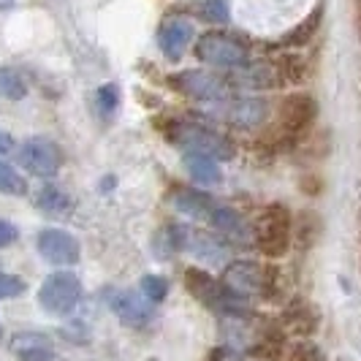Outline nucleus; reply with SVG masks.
<instances>
[{
  "label": "nucleus",
  "mask_w": 361,
  "mask_h": 361,
  "mask_svg": "<svg viewBox=\"0 0 361 361\" xmlns=\"http://www.w3.org/2000/svg\"><path fill=\"white\" fill-rule=\"evenodd\" d=\"M185 169H188V174H190V180L199 182V185H207V188H215L220 185L223 180V171H220V166H217L215 158H209V155H199V152H185Z\"/></svg>",
  "instance_id": "obj_23"
},
{
  "label": "nucleus",
  "mask_w": 361,
  "mask_h": 361,
  "mask_svg": "<svg viewBox=\"0 0 361 361\" xmlns=\"http://www.w3.org/2000/svg\"><path fill=\"white\" fill-rule=\"evenodd\" d=\"M0 95L6 101H22L27 95V85H25V79L14 68L0 66Z\"/></svg>",
  "instance_id": "obj_26"
},
{
  "label": "nucleus",
  "mask_w": 361,
  "mask_h": 361,
  "mask_svg": "<svg viewBox=\"0 0 361 361\" xmlns=\"http://www.w3.org/2000/svg\"><path fill=\"white\" fill-rule=\"evenodd\" d=\"M318 114H321V106H318V98H315L312 92H307V90L288 92V95L277 104V117H274V123L258 133L255 149L269 152V155L296 149L305 139H310L312 128L318 123Z\"/></svg>",
  "instance_id": "obj_1"
},
{
  "label": "nucleus",
  "mask_w": 361,
  "mask_h": 361,
  "mask_svg": "<svg viewBox=\"0 0 361 361\" xmlns=\"http://www.w3.org/2000/svg\"><path fill=\"white\" fill-rule=\"evenodd\" d=\"M25 288H27V286H25V280H22V277L0 271V299H14V296H22Z\"/></svg>",
  "instance_id": "obj_30"
},
{
  "label": "nucleus",
  "mask_w": 361,
  "mask_h": 361,
  "mask_svg": "<svg viewBox=\"0 0 361 361\" xmlns=\"http://www.w3.org/2000/svg\"><path fill=\"white\" fill-rule=\"evenodd\" d=\"M269 111H271V106L267 98H261V95H242V98H236V101L228 104L226 117H228L231 126L261 128V126H267Z\"/></svg>",
  "instance_id": "obj_15"
},
{
  "label": "nucleus",
  "mask_w": 361,
  "mask_h": 361,
  "mask_svg": "<svg viewBox=\"0 0 361 361\" xmlns=\"http://www.w3.org/2000/svg\"><path fill=\"white\" fill-rule=\"evenodd\" d=\"M109 305H111V312H114L123 324L133 326V329L149 324L152 307H155V305L147 302L145 293H136V290H117V293L109 299Z\"/></svg>",
  "instance_id": "obj_14"
},
{
  "label": "nucleus",
  "mask_w": 361,
  "mask_h": 361,
  "mask_svg": "<svg viewBox=\"0 0 361 361\" xmlns=\"http://www.w3.org/2000/svg\"><path fill=\"white\" fill-rule=\"evenodd\" d=\"M142 293L149 305H161L169 296V280L161 274H145L142 277Z\"/></svg>",
  "instance_id": "obj_27"
},
{
  "label": "nucleus",
  "mask_w": 361,
  "mask_h": 361,
  "mask_svg": "<svg viewBox=\"0 0 361 361\" xmlns=\"http://www.w3.org/2000/svg\"><path fill=\"white\" fill-rule=\"evenodd\" d=\"M356 17H359V22H361V0H356Z\"/></svg>",
  "instance_id": "obj_35"
},
{
  "label": "nucleus",
  "mask_w": 361,
  "mask_h": 361,
  "mask_svg": "<svg viewBox=\"0 0 361 361\" xmlns=\"http://www.w3.org/2000/svg\"><path fill=\"white\" fill-rule=\"evenodd\" d=\"M158 128L161 136H166L171 145L182 147L188 152H199V155H209L215 161H231L236 155V147L228 136L217 133L212 128L193 126V123H182V120H161Z\"/></svg>",
  "instance_id": "obj_3"
},
{
  "label": "nucleus",
  "mask_w": 361,
  "mask_h": 361,
  "mask_svg": "<svg viewBox=\"0 0 361 361\" xmlns=\"http://www.w3.org/2000/svg\"><path fill=\"white\" fill-rule=\"evenodd\" d=\"M169 199H171V207L180 215H188L193 217V220H204V217L212 215V209H215L212 196L204 193V190H196V188H174V193Z\"/></svg>",
  "instance_id": "obj_20"
},
{
  "label": "nucleus",
  "mask_w": 361,
  "mask_h": 361,
  "mask_svg": "<svg viewBox=\"0 0 361 361\" xmlns=\"http://www.w3.org/2000/svg\"><path fill=\"white\" fill-rule=\"evenodd\" d=\"M17 236H19L17 226L0 217V250H3V247H8V245H14V242H17Z\"/></svg>",
  "instance_id": "obj_32"
},
{
  "label": "nucleus",
  "mask_w": 361,
  "mask_h": 361,
  "mask_svg": "<svg viewBox=\"0 0 361 361\" xmlns=\"http://www.w3.org/2000/svg\"><path fill=\"white\" fill-rule=\"evenodd\" d=\"M324 14H326V3L321 0L307 17L299 19L290 30H286V33L280 36V47H283V49H302V47L312 44L315 36L321 33V27H324Z\"/></svg>",
  "instance_id": "obj_16"
},
{
  "label": "nucleus",
  "mask_w": 361,
  "mask_h": 361,
  "mask_svg": "<svg viewBox=\"0 0 361 361\" xmlns=\"http://www.w3.org/2000/svg\"><path fill=\"white\" fill-rule=\"evenodd\" d=\"M36 207L47 215H63L71 209V199L57 185H44L36 193Z\"/></svg>",
  "instance_id": "obj_24"
},
{
  "label": "nucleus",
  "mask_w": 361,
  "mask_h": 361,
  "mask_svg": "<svg viewBox=\"0 0 361 361\" xmlns=\"http://www.w3.org/2000/svg\"><path fill=\"white\" fill-rule=\"evenodd\" d=\"M14 149H17L14 139H11L8 133H3V130H0V155H11Z\"/></svg>",
  "instance_id": "obj_33"
},
{
  "label": "nucleus",
  "mask_w": 361,
  "mask_h": 361,
  "mask_svg": "<svg viewBox=\"0 0 361 361\" xmlns=\"http://www.w3.org/2000/svg\"><path fill=\"white\" fill-rule=\"evenodd\" d=\"M280 326H283L288 334H296V337H302V340H310V337L318 334V329H321V312L315 310L312 302L296 296V299H290L288 305L283 307V312H280Z\"/></svg>",
  "instance_id": "obj_12"
},
{
  "label": "nucleus",
  "mask_w": 361,
  "mask_h": 361,
  "mask_svg": "<svg viewBox=\"0 0 361 361\" xmlns=\"http://www.w3.org/2000/svg\"><path fill=\"white\" fill-rule=\"evenodd\" d=\"M220 283L231 290L239 299H253L264 293V264L258 261H231L226 269Z\"/></svg>",
  "instance_id": "obj_10"
},
{
  "label": "nucleus",
  "mask_w": 361,
  "mask_h": 361,
  "mask_svg": "<svg viewBox=\"0 0 361 361\" xmlns=\"http://www.w3.org/2000/svg\"><path fill=\"white\" fill-rule=\"evenodd\" d=\"M190 44H196V27H193L190 19H182V17L163 19L161 27H158V47H161L163 57L169 63H180Z\"/></svg>",
  "instance_id": "obj_11"
},
{
  "label": "nucleus",
  "mask_w": 361,
  "mask_h": 361,
  "mask_svg": "<svg viewBox=\"0 0 361 361\" xmlns=\"http://www.w3.org/2000/svg\"><path fill=\"white\" fill-rule=\"evenodd\" d=\"M359 267H361V255H359Z\"/></svg>",
  "instance_id": "obj_36"
},
{
  "label": "nucleus",
  "mask_w": 361,
  "mask_h": 361,
  "mask_svg": "<svg viewBox=\"0 0 361 361\" xmlns=\"http://www.w3.org/2000/svg\"><path fill=\"white\" fill-rule=\"evenodd\" d=\"M288 348V331L280 326V321H267L247 353L255 361H286Z\"/></svg>",
  "instance_id": "obj_13"
},
{
  "label": "nucleus",
  "mask_w": 361,
  "mask_h": 361,
  "mask_svg": "<svg viewBox=\"0 0 361 361\" xmlns=\"http://www.w3.org/2000/svg\"><path fill=\"white\" fill-rule=\"evenodd\" d=\"M250 226H253L255 250L267 261L277 264L280 258H286L290 253V247H293V212L286 204H267Z\"/></svg>",
  "instance_id": "obj_2"
},
{
  "label": "nucleus",
  "mask_w": 361,
  "mask_h": 361,
  "mask_svg": "<svg viewBox=\"0 0 361 361\" xmlns=\"http://www.w3.org/2000/svg\"><path fill=\"white\" fill-rule=\"evenodd\" d=\"M79 299H82V283L73 271H52L38 288V305L49 315H68L76 310Z\"/></svg>",
  "instance_id": "obj_6"
},
{
  "label": "nucleus",
  "mask_w": 361,
  "mask_h": 361,
  "mask_svg": "<svg viewBox=\"0 0 361 361\" xmlns=\"http://www.w3.org/2000/svg\"><path fill=\"white\" fill-rule=\"evenodd\" d=\"M356 228H359V239H361V209H359V215H356Z\"/></svg>",
  "instance_id": "obj_34"
},
{
  "label": "nucleus",
  "mask_w": 361,
  "mask_h": 361,
  "mask_svg": "<svg viewBox=\"0 0 361 361\" xmlns=\"http://www.w3.org/2000/svg\"><path fill=\"white\" fill-rule=\"evenodd\" d=\"M182 283L188 293L199 302L201 307L215 310V312H228V315H236L245 310V299L234 296L231 290L226 288L217 277H212L207 269H199V267H188L185 274H182Z\"/></svg>",
  "instance_id": "obj_4"
},
{
  "label": "nucleus",
  "mask_w": 361,
  "mask_h": 361,
  "mask_svg": "<svg viewBox=\"0 0 361 361\" xmlns=\"http://www.w3.org/2000/svg\"><path fill=\"white\" fill-rule=\"evenodd\" d=\"M98 106L104 109L106 114H111L114 109L120 106V90H117V85H101V90H98Z\"/></svg>",
  "instance_id": "obj_31"
},
{
  "label": "nucleus",
  "mask_w": 361,
  "mask_h": 361,
  "mask_svg": "<svg viewBox=\"0 0 361 361\" xmlns=\"http://www.w3.org/2000/svg\"><path fill=\"white\" fill-rule=\"evenodd\" d=\"M166 82L171 90L182 92L193 101H201V104H220V101H228L231 95V85L209 71H180L171 73Z\"/></svg>",
  "instance_id": "obj_7"
},
{
  "label": "nucleus",
  "mask_w": 361,
  "mask_h": 361,
  "mask_svg": "<svg viewBox=\"0 0 361 361\" xmlns=\"http://www.w3.org/2000/svg\"><path fill=\"white\" fill-rule=\"evenodd\" d=\"M286 361H329V359H326L321 345L310 343V340H302V343L290 345Z\"/></svg>",
  "instance_id": "obj_28"
},
{
  "label": "nucleus",
  "mask_w": 361,
  "mask_h": 361,
  "mask_svg": "<svg viewBox=\"0 0 361 361\" xmlns=\"http://www.w3.org/2000/svg\"><path fill=\"white\" fill-rule=\"evenodd\" d=\"M36 247L41 258L52 267H73L82 258L79 239L66 228H44L36 239Z\"/></svg>",
  "instance_id": "obj_9"
},
{
  "label": "nucleus",
  "mask_w": 361,
  "mask_h": 361,
  "mask_svg": "<svg viewBox=\"0 0 361 361\" xmlns=\"http://www.w3.org/2000/svg\"><path fill=\"white\" fill-rule=\"evenodd\" d=\"M193 52L201 63L217 66V68H231V71H239L250 63V49L236 36L223 33V30H209L199 36L193 44Z\"/></svg>",
  "instance_id": "obj_5"
},
{
  "label": "nucleus",
  "mask_w": 361,
  "mask_h": 361,
  "mask_svg": "<svg viewBox=\"0 0 361 361\" xmlns=\"http://www.w3.org/2000/svg\"><path fill=\"white\" fill-rule=\"evenodd\" d=\"M199 17L207 22H226L228 19V6L226 0H204L199 6Z\"/></svg>",
  "instance_id": "obj_29"
},
{
  "label": "nucleus",
  "mask_w": 361,
  "mask_h": 361,
  "mask_svg": "<svg viewBox=\"0 0 361 361\" xmlns=\"http://www.w3.org/2000/svg\"><path fill=\"white\" fill-rule=\"evenodd\" d=\"M0 193L3 196H27V180L6 161H0Z\"/></svg>",
  "instance_id": "obj_25"
},
{
  "label": "nucleus",
  "mask_w": 361,
  "mask_h": 361,
  "mask_svg": "<svg viewBox=\"0 0 361 361\" xmlns=\"http://www.w3.org/2000/svg\"><path fill=\"white\" fill-rule=\"evenodd\" d=\"M271 66H274L277 79H280L283 85L302 87V85L310 79V63L299 49H283V52L271 60Z\"/></svg>",
  "instance_id": "obj_21"
},
{
  "label": "nucleus",
  "mask_w": 361,
  "mask_h": 361,
  "mask_svg": "<svg viewBox=\"0 0 361 361\" xmlns=\"http://www.w3.org/2000/svg\"><path fill=\"white\" fill-rule=\"evenodd\" d=\"M209 223L217 234H223L231 242H253V226L231 207H215L209 215Z\"/></svg>",
  "instance_id": "obj_18"
},
{
  "label": "nucleus",
  "mask_w": 361,
  "mask_h": 361,
  "mask_svg": "<svg viewBox=\"0 0 361 361\" xmlns=\"http://www.w3.org/2000/svg\"><path fill=\"white\" fill-rule=\"evenodd\" d=\"M19 166L25 171H30L33 177L49 180L63 166V152L54 142L44 139V136H36V139H27L25 145L19 147Z\"/></svg>",
  "instance_id": "obj_8"
},
{
  "label": "nucleus",
  "mask_w": 361,
  "mask_h": 361,
  "mask_svg": "<svg viewBox=\"0 0 361 361\" xmlns=\"http://www.w3.org/2000/svg\"><path fill=\"white\" fill-rule=\"evenodd\" d=\"M324 236V217L315 209H302L293 215V247L299 253H310Z\"/></svg>",
  "instance_id": "obj_19"
},
{
  "label": "nucleus",
  "mask_w": 361,
  "mask_h": 361,
  "mask_svg": "<svg viewBox=\"0 0 361 361\" xmlns=\"http://www.w3.org/2000/svg\"><path fill=\"white\" fill-rule=\"evenodd\" d=\"M11 353L17 361H54V345L41 331H19L11 337Z\"/></svg>",
  "instance_id": "obj_17"
},
{
  "label": "nucleus",
  "mask_w": 361,
  "mask_h": 361,
  "mask_svg": "<svg viewBox=\"0 0 361 361\" xmlns=\"http://www.w3.org/2000/svg\"><path fill=\"white\" fill-rule=\"evenodd\" d=\"M234 82L239 87H247V90H271L280 85L277 79V71L271 63H247L245 68H239L234 73Z\"/></svg>",
  "instance_id": "obj_22"
}]
</instances>
